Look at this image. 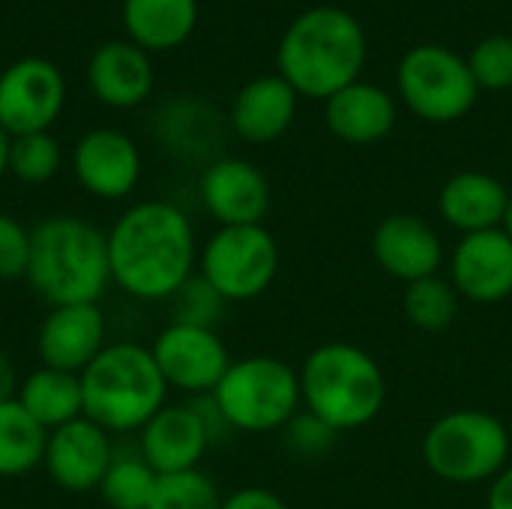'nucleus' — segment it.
Instances as JSON below:
<instances>
[{
    "mask_svg": "<svg viewBox=\"0 0 512 509\" xmlns=\"http://www.w3.org/2000/svg\"><path fill=\"white\" fill-rule=\"evenodd\" d=\"M210 399L228 429L249 435L285 429L303 405L297 369L267 354L231 360Z\"/></svg>",
    "mask_w": 512,
    "mask_h": 509,
    "instance_id": "6",
    "label": "nucleus"
},
{
    "mask_svg": "<svg viewBox=\"0 0 512 509\" xmlns=\"http://www.w3.org/2000/svg\"><path fill=\"white\" fill-rule=\"evenodd\" d=\"M18 387H21V378H18V369L12 363V357L6 351H0V402H9L18 396Z\"/></svg>",
    "mask_w": 512,
    "mask_h": 509,
    "instance_id": "36",
    "label": "nucleus"
},
{
    "mask_svg": "<svg viewBox=\"0 0 512 509\" xmlns=\"http://www.w3.org/2000/svg\"><path fill=\"white\" fill-rule=\"evenodd\" d=\"M0 324H3V321H0Z\"/></svg>",
    "mask_w": 512,
    "mask_h": 509,
    "instance_id": "39",
    "label": "nucleus"
},
{
    "mask_svg": "<svg viewBox=\"0 0 512 509\" xmlns=\"http://www.w3.org/2000/svg\"><path fill=\"white\" fill-rule=\"evenodd\" d=\"M159 474L138 456H114L99 483V498L108 509H147Z\"/></svg>",
    "mask_w": 512,
    "mask_h": 509,
    "instance_id": "27",
    "label": "nucleus"
},
{
    "mask_svg": "<svg viewBox=\"0 0 512 509\" xmlns=\"http://www.w3.org/2000/svg\"><path fill=\"white\" fill-rule=\"evenodd\" d=\"M153 63L144 48L129 39L99 45L87 60L90 93L111 108H135L153 90Z\"/></svg>",
    "mask_w": 512,
    "mask_h": 509,
    "instance_id": "19",
    "label": "nucleus"
},
{
    "mask_svg": "<svg viewBox=\"0 0 512 509\" xmlns=\"http://www.w3.org/2000/svg\"><path fill=\"white\" fill-rule=\"evenodd\" d=\"M282 432H285V447L303 459H318V456L330 453V447L339 438L336 429H330L324 420H318L309 411H297Z\"/></svg>",
    "mask_w": 512,
    "mask_h": 509,
    "instance_id": "32",
    "label": "nucleus"
},
{
    "mask_svg": "<svg viewBox=\"0 0 512 509\" xmlns=\"http://www.w3.org/2000/svg\"><path fill=\"white\" fill-rule=\"evenodd\" d=\"M60 165H63V150L51 132H33V135L12 138L9 174L15 180L30 183V186H42V183L57 177Z\"/></svg>",
    "mask_w": 512,
    "mask_h": 509,
    "instance_id": "28",
    "label": "nucleus"
},
{
    "mask_svg": "<svg viewBox=\"0 0 512 509\" xmlns=\"http://www.w3.org/2000/svg\"><path fill=\"white\" fill-rule=\"evenodd\" d=\"M459 303H462V297L450 279L429 276V279L405 285L402 312H405L411 327H417L423 333H441L456 321Z\"/></svg>",
    "mask_w": 512,
    "mask_h": 509,
    "instance_id": "26",
    "label": "nucleus"
},
{
    "mask_svg": "<svg viewBox=\"0 0 512 509\" xmlns=\"http://www.w3.org/2000/svg\"><path fill=\"white\" fill-rule=\"evenodd\" d=\"M198 24V0H123V27L129 42L144 51H171L183 45Z\"/></svg>",
    "mask_w": 512,
    "mask_h": 509,
    "instance_id": "23",
    "label": "nucleus"
},
{
    "mask_svg": "<svg viewBox=\"0 0 512 509\" xmlns=\"http://www.w3.org/2000/svg\"><path fill=\"white\" fill-rule=\"evenodd\" d=\"M297 99V90L279 72L258 75L234 96L231 126L249 144H270L291 129L297 117Z\"/></svg>",
    "mask_w": 512,
    "mask_h": 509,
    "instance_id": "21",
    "label": "nucleus"
},
{
    "mask_svg": "<svg viewBox=\"0 0 512 509\" xmlns=\"http://www.w3.org/2000/svg\"><path fill=\"white\" fill-rule=\"evenodd\" d=\"M66 102V81L48 57H18L0 72V129L12 138L48 132Z\"/></svg>",
    "mask_w": 512,
    "mask_h": 509,
    "instance_id": "10",
    "label": "nucleus"
},
{
    "mask_svg": "<svg viewBox=\"0 0 512 509\" xmlns=\"http://www.w3.org/2000/svg\"><path fill=\"white\" fill-rule=\"evenodd\" d=\"M15 399L45 432H54V429L84 417L81 375H75V372L39 366L21 381Z\"/></svg>",
    "mask_w": 512,
    "mask_h": 509,
    "instance_id": "24",
    "label": "nucleus"
},
{
    "mask_svg": "<svg viewBox=\"0 0 512 509\" xmlns=\"http://www.w3.org/2000/svg\"><path fill=\"white\" fill-rule=\"evenodd\" d=\"M372 255L387 276L411 285L438 276L444 264V243L423 216L390 213L372 231Z\"/></svg>",
    "mask_w": 512,
    "mask_h": 509,
    "instance_id": "15",
    "label": "nucleus"
},
{
    "mask_svg": "<svg viewBox=\"0 0 512 509\" xmlns=\"http://www.w3.org/2000/svg\"><path fill=\"white\" fill-rule=\"evenodd\" d=\"M423 459L444 483H486L510 465V432L489 411L459 408L429 426L423 438Z\"/></svg>",
    "mask_w": 512,
    "mask_h": 509,
    "instance_id": "7",
    "label": "nucleus"
},
{
    "mask_svg": "<svg viewBox=\"0 0 512 509\" xmlns=\"http://www.w3.org/2000/svg\"><path fill=\"white\" fill-rule=\"evenodd\" d=\"M399 93L420 120L456 123L474 108L480 87L462 54L426 42L405 51L399 63Z\"/></svg>",
    "mask_w": 512,
    "mask_h": 509,
    "instance_id": "8",
    "label": "nucleus"
},
{
    "mask_svg": "<svg viewBox=\"0 0 512 509\" xmlns=\"http://www.w3.org/2000/svg\"><path fill=\"white\" fill-rule=\"evenodd\" d=\"M147 509H222V495L201 468L162 474Z\"/></svg>",
    "mask_w": 512,
    "mask_h": 509,
    "instance_id": "29",
    "label": "nucleus"
},
{
    "mask_svg": "<svg viewBox=\"0 0 512 509\" xmlns=\"http://www.w3.org/2000/svg\"><path fill=\"white\" fill-rule=\"evenodd\" d=\"M174 321L177 324H192V327H216V321L222 318L225 300L222 294L201 276L195 273L174 297Z\"/></svg>",
    "mask_w": 512,
    "mask_h": 509,
    "instance_id": "31",
    "label": "nucleus"
},
{
    "mask_svg": "<svg viewBox=\"0 0 512 509\" xmlns=\"http://www.w3.org/2000/svg\"><path fill=\"white\" fill-rule=\"evenodd\" d=\"M150 354L168 384L189 396H210L231 366L228 348L210 327L171 321L150 345Z\"/></svg>",
    "mask_w": 512,
    "mask_h": 509,
    "instance_id": "11",
    "label": "nucleus"
},
{
    "mask_svg": "<svg viewBox=\"0 0 512 509\" xmlns=\"http://www.w3.org/2000/svg\"><path fill=\"white\" fill-rule=\"evenodd\" d=\"M504 231H507V237L512 240V198H510V210H507V219H504Z\"/></svg>",
    "mask_w": 512,
    "mask_h": 509,
    "instance_id": "38",
    "label": "nucleus"
},
{
    "mask_svg": "<svg viewBox=\"0 0 512 509\" xmlns=\"http://www.w3.org/2000/svg\"><path fill=\"white\" fill-rule=\"evenodd\" d=\"M210 444V432L195 405H165L141 429V459L159 477L195 471Z\"/></svg>",
    "mask_w": 512,
    "mask_h": 509,
    "instance_id": "18",
    "label": "nucleus"
},
{
    "mask_svg": "<svg viewBox=\"0 0 512 509\" xmlns=\"http://www.w3.org/2000/svg\"><path fill=\"white\" fill-rule=\"evenodd\" d=\"M369 39L357 15L342 6H312L300 12L279 39V75L297 96L330 99L360 81Z\"/></svg>",
    "mask_w": 512,
    "mask_h": 509,
    "instance_id": "2",
    "label": "nucleus"
},
{
    "mask_svg": "<svg viewBox=\"0 0 512 509\" xmlns=\"http://www.w3.org/2000/svg\"><path fill=\"white\" fill-rule=\"evenodd\" d=\"M486 509H512V465H507L489 486Z\"/></svg>",
    "mask_w": 512,
    "mask_h": 509,
    "instance_id": "35",
    "label": "nucleus"
},
{
    "mask_svg": "<svg viewBox=\"0 0 512 509\" xmlns=\"http://www.w3.org/2000/svg\"><path fill=\"white\" fill-rule=\"evenodd\" d=\"M72 171L87 195L120 201L132 195L141 180V150L126 132L99 126L78 138L72 150Z\"/></svg>",
    "mask_w": 512,
    "mask_h": 509,
    "instance_id": "12",
    "label": "nucleus"
},
{
    "mask_svg": "<svg viewBox=\"0 0 512 509\" xmlns=\"http://www.w3.org/2000/svg\"><path fill=\"white\" fill-rule=\"evenodd\" d=\"M198 273L225 303L261 297L279 273V243L264 225L219 228L198 255Z\"/></svg>",
    "mask_w": 512,
    "mask_h": 509,
    "instance_id": "9",
    "label": "nucleus"
},
{
    "mask_svg": "<svg viewBox=\"0 0 512 509\" xmlns=\"http://www.w3.org/2000/svg\"><path fill=\"white\" fill-rule=\"evenodd\" d=\"M84 417L108 435L141 432L168 402V384L150 354L135 342H108L81 372Z\"/></svg>",
    "mask_w": 512,
    "mask_h": 509,
    "instance_id": "4",
    "label": "nucleus"
},
{
    "mask_svg": "<svg viewBox=\"0 0 512 509\" xmlns=\"http://www.w3.org/2000/svg\"><path fill=\"white\" fill-rule=\"evenodd\" d=\"M327 129L345 144H378L396 126V102L393 96L369 81H354L345 90L333 93L324 108Z\"/></svg>",
    "mask_w": 512,
    "mask_h": 509,
    "instance_id": "22",
    "label": "nucleus"
},
{
    "mask_svg": "<svg viewBox=\"0 0 512 509\" xmlns=\"http://www.w3.org/2000/svg\"><path fill=\"white\" fill-rule=\"evenodd\" d=\"M24 282L54 306L99 303L111 285L108 234L81 216H48L30 228V261Z\"/></svg>",
    "mask_w": 512,
    "mask_h": 509,
    "instance_id": "3",
    "label": "nucleus"
},
{
    "mask_svg": "<svg viewBox=\"0 0 512 509\" xmlns=\"http://www.w3.org/2000/svg\"><path fill=\"white\" fill-rule=\"evenodd\" d=\"M270 183L246 159H216L201 174V204L219 228L261 225L270 210Z\"/></svg>",
    "mask_w": 512,
    "mask_h": 509,
    "instance_id": "17",
    "label": "nucleus"
},
{
    "mask_svg": "<svg viewBox=\"0 0 512 509\" xmlns=\"http://www.w3.org/2000/svg\"><path fill=\"white\" fill-rule=\"evenodd\" d=\"M111 435L87 417H78L54 432H48L45 444V471L51 483L63 492L84 495L96 492L105 471L114 462Z\"/></svg>",
    "mask_w": 512,
    "mask_h": 509,
    "instance_id": "13",
    "label": "nucleus"
},
{
    "mask_svg": "<svg viewBox=\"0 0 512 509\" xmlns=\"http://www.w3.org/2000/svg\"><path fill=\"white\" fill-rule=\"evenodd\" d=\"M222 509H288V504L261 486H249V489H237L228 498H222Z\"/></svg>",
    "mask_w": 512,
    "mask_h": 509,
    "instance_id": "34",
    "label": "nucleus"
},
{
    "mask_svg": "<svg viewBox=\"0 0 512 509\" xmlns=\"http://www.w3.org/2000/svg\"><path fill=\"white\" fill-rule=\"evenodd\" d=\"M111 282L135 300H171L198 261L189 216L168 201H141L120 213L108 231Z\"/></svg>",
    "mask_w": 512,
    "mask_h": 509,
    "instance_id": "1",
    "label": "nucleus"
},
{
    "mask_svg": "<svg viewBox=\"0 0 512 509\" xmlns=\"http://www.w3.org/2000/svg\"><path fill=\"white\" fill-rule=\"evenodd\" d=\"M9 150H12V135L0 129V180L9 174Z\"/></svg>",
    "mask_w": 512,
    "mask_h": 509,
    "instance_id": "37",
    "label": "nucleus"
},
{
    "mask_svg": "<svg viewBox=\"0 0 512 509\" xmlns=\"http://www.w3.org/2000/svg\"><path fill=\"white\" fill-rule=\"evenodd\" d=\"M30 261V228L15 216L0 213V282H15L27 276Z\"/></svg>",
    "mask_w": 512,
    "mask_h": 509,
    "instance_id": "33",
    "label": "nucleus"
},
{
    "mask_svg": "<svg viewBox=\"0 0 512 509\" xmlns=\"http://www.w3.org/2000/svg\"><path fill=\"white\" fill-rule=\"evenodd\" d=\"M450 282L462 300L492 306L512 294V240L504 228L465 234L450 258Z\"/></svg>",
    "mask_w": 512,
    "mask_h": 509,
    "instance_id": "16",
    "label": "nucleus"
},
{
    "mask_svg": "<svg viewBox=\"0 0 512 509\" xmlns=\"http://www.w3.org/2000/svg\"><path fill=\"white\" fill-rule=\"evenodd\" d=\"M510 192L507 186L486 174V171H459L453 174L438 195L441 219L465 234L495 231L504 228L507 210H510Z\"/></svg>",
    "mask_w": 512,
    "mask_h": 509,
    "instance_id": "20",
    "label": "nucleus"
},
{
    "mask_svg": "<svg viewBox=\"0 0 512 509\" xmlns=\"http://www.w3.org/2000/svg\"><path fill=\"white\" fill-rule=\"evenodd\" d=\"M297 375L306 411L339 435L369 426L387 402L384 369L369 351L348 342L318 345Z\"/></svg>",
    "mask_w": 512,
    "mask_h": 509,
    "instance_id": "5",
    "label": "nucleus"
},
{
    "mask_svg": "<svg viewBox=\"0 0 512 509\" xmlns=\"http://www.w3.org/2000/svg\"><path fill=\"white\" fill-rule=\"evenodd\" d=\"M48 432L18 405V399L0 402V477H24L45 462Z\"/></svg>",
    "mask_w": 512,
    "mask_h": 509,
    "instance_id": "25",
    "label": "nucleus"
},
{
    "mask_svg": "<svg viewBox=\"0 0 512 509\" xmlns=\"http://www.w3.org/2000/svg\"><path fill=\"white\" fill-rule=\"evenodd\" d=\"M471 75L480 90H510L512 87V36L492 33L480 39L468 57Z\"/></svg>",
    "mask_w": 512,
    "mask_h": 509,
    "instance_id": "30",
    "label": "nucleus"
},
{
    "mask_svg": "<svg viewBox=\"0 0 512 509\" xmlns=\"http://www.w3.org/2000/svg\"><path fill=\"white\" fill-rule=\"evenodd\" d=\"M108 345V324L99 303L54 306L36 330V357L42 366L81 375Z\"/></svg>",
    "mask_w": 512,
    "mask_h": 509,
    "instance_id": "14",
    "label": "nucleus"
}]
</instances>
